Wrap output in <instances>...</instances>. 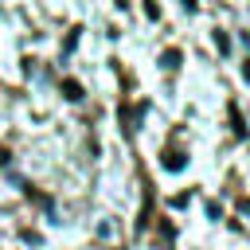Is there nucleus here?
Instances as JSON below:
<instances>
[{
    "mask_svg": "<svg viewBox=\"0 0 250 250\" xmlns=\"http://www.w3.org/2000/svg\"><path fill=\"white\" fill-rule=\"evenodd\" d=\"M62 94H66L70 102H78V98H82V86H78L74 78H66V82H62Z\"/></svg>",
    "mask_w": 250,
    "mask_h": 250,
    "instance_id": "nucleus-1",
    "label": "nucleus"
},
{
    "mask_svg": "<svg viewBox=\"0 0 250 250\" xmlns=\"http://www.w3.org/2000/svg\"><path fill=\"white\" fill-rule=\"evenodd\" d=\"M160 62H164V70H176V66H180V51H164Z\"/></svg>",
    "mask_w": 250,
    "mask_h": 250,
    "instance_id": "nucleus-2",
    "label": "nucleus"
},
{
    "mask_svg": "<svg viewBox=\"0 0 250 250\" xmlns=\"http://www.w3.org/2000/svg\"><path fill=\"white\" fill-rule=\"evenodd\" d=\"M180 164H184L180 152H164V168H180Z\"/></svg>",
    "mask_w": 250,
    "mask_h": 250,
    "instance_id": "nucleus-3",
    "label": "nucleus"
},
{
    "mask_svg": "<svg viewBox=\"0 0 250 250\" xmlns=\"http://www.w3.org/2000/svg\"><path fill=\"white\" fill-rule=\"evenodd\" d=\"M145 16H148V20H156V16H160V8H156V0H148V4H145Z\"/></svg>",
    "mask_w": 250,
    "mask_h": 250,
    "instance_id": "nucleus-4",
    "label": "nucleus"
},
{
    "mask_svg": "<svg viewBox=\"0 0 250 250\" xmlns=\"http://www.w3.org/2000/svg\"><path fill=\"white\" fill-rule=\"evenodd\" d=\"M184 8H188V12H195V0H184Z\"/></svg>",
    "mask_w": 250,
    "mask_h": 250,
    "instance_id": "nucleus-5",
    "label": "nucleus"
},
{
    "mask_svg": "<svg viewBox=\"0 0 250 250\" xmlns=\"http://www.w3.org/2000/svg\"><path fill=\"white\" fill-rule=\"evenodd\" d=\"M4 160H8V152H4V148H0V164H4Z\"/></svg>",
    "mask_w": 250,
    "mask_h": 250,
    "instance_id": "nucleus-6",
    "label": "nucleus"
}]
</instances>
